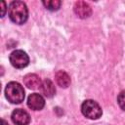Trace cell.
<instances>
[{"label":"cell","mask_w":125,"mask_h":125,"mask_svg":"<svg viewBox=\"0 0 125 125\" xmlns=\"http://www.w3.org/2000/svg\"><path fill=\"white\" fill-rule=\"evenodd\" d=\"M8 15L13 22L17 24L24 23L28 18V10L25 3L22 1L11 2L8 8Z\"/></svg>","instance_id":"1"},{"label":"cell","mask_w":125,"mask_h":125,"mask_svg":"<svg viewBox=\"0 0 125 125\" xmlns=\"http://www.w3.org/2000/svg\"><path fill=\"white\" fill-rule=\"evenodd\" d=\"M6 99L12 104H21L24 99L23 87L18 82H10L5 88Z\"/></svg>","instance_id":"2"},{"label":"cell","mask_w":125,"mask_h":125,"mask_svg":"<svg viewBox=\"0 0 125 125\" xmlns=\"http://www.w3.org/2000/svg\"><path fill=\"white\" fill-rule=\"evenodd\" d=\"M83 115L89 119H99L102 116V108L100 104L93 100H86L81 104Z\"/></svg>","instance_id":"3"},{"label":"cell","mask_w":125,"mask_h":125,"mask_svg":"<svg viewBox=\"0 0 125 125\" xmlns=\"http://www.w3.org/2000/svg\"><path fill=\"white\" fill-rule=\"evenodd\" d=\"M9 60L11 64L16 68H23L29 63V58L27 54L22 50L13 51L9 57Z\"/></svg>","instance_id":"4"},{"label":"cell","mask_w":125,"mask_h":125,"mask_svg":"<svg viewBox=\"0 0 125 125\" xmlns=\"http://www.w3.org/2000/svg\"><path fill=\"white\" fill-rule=\"evenodd\" d=\"M11 118L13 123L16 125H28L30 122V115L28 114L27 111L21 108L15 109L12 112Z\"/></svg>","instance_id":"5"},{"label":"cell","mask_w":125,"mask_h":125,"mask_svg":"<svg viewBox=\"0 0 125 125\" xmlns=\"http://www.w3.org/2000/svg\"><path fill=\"white\" fill-rule=\"evenodd\" d=\"M27 105L29 108H31L33 110H40L45 105V100L42 97V95L33 93V94L29 95V97L27 99Z\"/></svg>","instance_id":"6"},{"label":"cell","mask_w":125,"mask_h":125,"mask_svg":"<svg viewBox=\"0 0 125 125\" xmlns=\"http://www.w3.org/2000/svg\"><path fill=\"white\" fill-rule=\"evenodd\" d=\"M74 13L81 19H86L91 16L92 10L90 6L84 1H78L74 5Z\"/></svg>","instance_id":"7"},{"label":"cell","mask_w":125,"mask_h":125,"mask_svg":"<svg viewBox=\"0 0 125 125\" xmlns=\"http://www.w3.org/2000/svg\"><path fill=\"white\" fill-rule=\"evenodd\" d=\"M23 83L27 88L34 90V89L40 88V85L42 82L38 75L34 73H28L23 77Z\"/></svg>","instance_id":"8"},{"label":"cell","mask_w":125,"mask_h":125,"mask_svg":"<svg viewBox=\"0 0 125 125\" xmlns=\"http://www.w3.org/2000/svg\"><path fill=\"white\" fill-rule=\"evenodd\" d=\"M40 91L45 97L52 98L56 93V88L54 83L50 79H45L40 85Z\"/></svg>","instance_id":"9"},{"label":"cell","mask_w":125,"mask_h":125,"mask_svg":"<svg viewBox=\"0 0 125 125\" xmlns=\"http://www.w3.org/2000/svg\"><path fill=\"white\" fill-rule=\"evenodd\" d=\"M55 77H56V81H57L59 86H61L62 88H66V87L69 86V84H70V77H69V75L65 71H63V70L58 71L56 73Z\"/></svg>","instance_id":"10"},{"label":"cell","mask_w":125,"mask_h":125,"mask_svg":"<svg viewBox=\"0 0 125 125\" xmlns=\"http://www.w3.org/2000/svg\"><path fill=\"white\" fill-rule=\"evenodd\" d=\"M43 5L46 7V9L50 11H57L60 9L62 2L58 0H50V1H43Z\"/></svg>","instance_id":"11"},{"label":"cell","mask_w":125,"mask_h":125,"mask_svg":"<svg viewBox=\"0 0 125 125\" xmlns=\"http://www.w3.org/2000/svg\"><path fill=\"white\" fill-rule=\"evenodd\" d=\"M117 103H118L120 108L125 111V91L120 92V94L117 97Z\"/></svg>","instance_id":"12"},{"label":"cell","mask_w":125,"mask_h":125,"mask_svg":"<svg viewBox=\"0 0 125 125\" xmlns=\"http://www.w3.org/2000/svg\"><path fill=\"white\" fill-rule=\"evenodd\" d=\"M5 11H6V3L5 2H2V14H1V17H4Z\"/></svg>","instance_id":"13"},{"label":"cell","mask_w":125,"mask_h":125,"mask_svg":"<svg viewBox=\"0 0 125 125\" xmlns=\"http://www.w3.org/2000/svg\"><path fill=\"white\" fill-rule=\"evenodd\" d=\"M2 125H9L7 122H6V120H4V119H2Z\"/></svg>","instance_id":"14"}]
</instances>
